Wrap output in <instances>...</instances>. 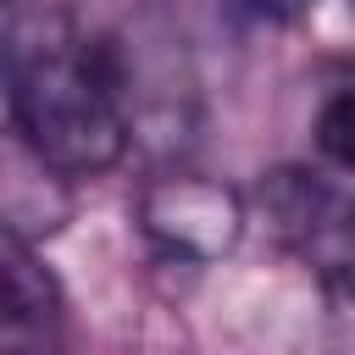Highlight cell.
Here are the masks:
<instances>
[{
  "label": "cell",
  "instance_id": "cell-5",
  "mask_svg": "<svg viewBox=\"0 0 355 355\" xmlns=\"http://www.w3.org/2000/svg\"><path fill=\"white\" fill-rule=\"evenodd\" d=\"M316 144H322V155H327L333 166L355 172V89H344V94H333V100L322 105V116H316Z\"/></svg>",
  "mask_w": 355,
  "mask_h": 355
},
{
  "label": "cell",
  "instance_id": "cell-3",
  "mask_svg": "<svg viewBox=\"0 0 355 355\" xmlns=\"http://www.w3.org/2000/svg\"><path fill=\"white\" fill-rule=\"evenodd\" d=\"M144 216V233L178 255V261H211V255H227L244 233V211H239V194L233 189H216V183H200V178H166L144 194L139 205Z\"/></svg>",
  "mask_w": 355,
  "mask_h": 355
},
{
  "label": "cell",
  "instance_id": "cell-2",
  "mask_svg": "<svg viewBox=\"0 0 355 355\" xmlns=\"http://www.w3.org/2000/svg\"><path fill=\"white\" fill-rule=\"evenodd\" d=\"M261 200L283 250L333 294L355 300V194L311 172H272Z\"/></svg>",
  "mask_w": 355,
  "mask_h": 355
},
{
  "label": "cell",
  "instance_id": "cell-1",
  "mask_svg": "<svg viewBox=\"0 0 355 355\" xmlns=\"http://www.w3.org/2000/svg\"><path fill=\"white\" fill-rule=\"evenodd\" d=\"M6 105L22 150H33L55 178H94L128 150V67L116 39L78 28L61 0L11 6L0 33Z\"/></svg>",
  "mask_w": 355,
  "mask_h": 355
},
{
  "label": "cell",
  "instance_id": "cell-6",
  "mask_svg": "<svg viewBox=\"0 0 355 355\" xmlns=\"http://www.w3.org/2000/svg\"><path fill=\"white\" fill-rule=\"evenodd\" d=\"M250 17H261V22H294V17H305L316 0H239Z\"/></svg>",
  "mask_w": 355,
  "mask_h": 355
},
{
  "label": "cell",
  "instance_id": "cell-4",
  "mask_svg": "<svg viewBox=\"0 0 355 355\" xmlns=\"http://www.w3.org/2000/svg\"><path fill=\"white\" fill-rule=\"evenodd\" d=\"M67 344V300L55 272L0 227V355H61Z\"/></svg>",
  "mask_w": 355,
  "mask_h": 355
}]
</instances>
